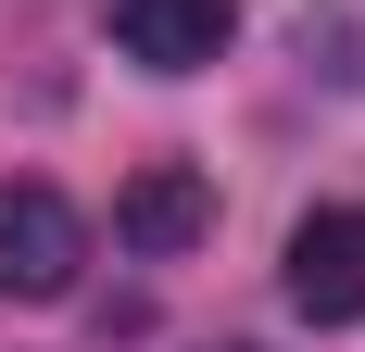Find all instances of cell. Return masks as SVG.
<instances>
[{"mask_svg": "<svg viewBox=\"0 0 365 352\" xmlns=\"http://www.w3.org/2000/svg\"><path fill=\"white\" fill-rule=\"evenodd\" d=\"M290 302H302L315 327H353V315H365V214H353V202H328V214L290 227Z\"/></svg>", "mask_w": 365, "mask_h": 352, "instance_id": "obj_4", "label": "cell"}, {"mask_svg": "<svg viewBox=\"0 0 365 352\" xmlns=\"http://www.w3.org/2000/svg\"><path fill=\"white\" fill-rule=\"evenodd\" d=\"M113 239L151 252V264H164V252H202L215 239V176L202 164H139L126 189H113Z\"/></svg>", "mask_w": 365, "mask_h": 352, "instance_id": "obj_3", "label": "cell"}, {"mask_svg": "<svg viewBox=\"0 0 365 352\" xmlns=\"http://www.w3.org/2000/svg\"><path fill=\"white\" fill-rule=\"evenodd\" d=\"M240 38V0H113V51L139 76H202Z\"/></svg>", "mask_w": 365, "mask_h": 352, "instance_id": "obj_2", "label": "cell"}, {"mask_svg": "<svg viewBox=\"0 0 365 352\" xmlns=\"http://www.w3.org/2000/svg\"><path fill=\"white\" fill-rule=\"evenodd\" d=\"M88 264V214L51 176H0V302H63Z\"/></svg>", "mask_w": 365, "mask_h": 352, "instance_id": "obj_1", "label": "cell"}]
</instances>
